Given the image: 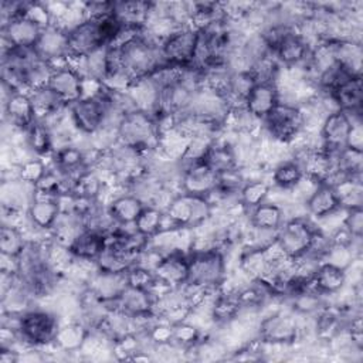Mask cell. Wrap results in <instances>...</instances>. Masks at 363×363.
<instances>
[{"mask_svg":"<svg viewBox=\"0 0 363 363\" xmlns=\"http://www.w3.org/2000/svg\"><path fill=\"white\" fill-rule=\"evenodd\" d=\"M47 86L67 108L84 96V77L69 61L54 65Z\"/></svg>","mask_w":363,"mask_h":363,"instance_id":"obj_10","label":"cell"},{"mask_svg":"<svg viewBox=\"0 0 363 363\" xmlns=\"http://www.w3.org/2000/svg\"><path fill=\"white\" fill-rule=\"evenodd\" d=\"M262 123L268 136L274 140L289 143L301 133L305 125V113L298 105L281 101Z\"/></svg>","mask_w":363,"mask_h":363,"instance_id":"obj_8","label":"cell"},{"mask_svg":"<svg viewBox=\"0 0 363 363\" xmlns=\"http://www.w3.org/2000/svg\"><path fill=\"white\" fill-rule=\"evenodd\" d=\"M346 269L322 261L312 272V282L315 289L322 295L337 294L346 284Z\"/></svg>","mask_w":363,"mask_h":363,"instance_id":"obj_27","label":"cell"},{"mask_svg":"<svg viewBox=\"0 0 363 363\" xmlns=\"http://www.w3.org/2000/svg\"><path fill=\"white\" fill-rule=\"evenodd\" d=\"M106 247V235L95 230H82L74 237V240L67 245L72 258L78 261L92 262L98 259L101 252Z\"/></svg>","mask_w":363,"mask_h":363,"instance_id":"obj_23","label":"cell"},{"mask_svg":"<svg viewBox=\"0 0 363 363\" xmlns=\"http://www.w3.org/2000/svg\"><path fill=\"white\" fill-rule=\"evenodd\" d=\"M156 294L126 285L121 295L112 303L106 305L109 311H119L130 318L143 316L156 312ZM157 313V312H156Z\"/></svg>","mask_w":363,"mask_h":363,"instance_id":"obj_15","label":"cell"},{"mask_svg":"<svg viewBox=\"0 0 363 363\" xmlns=\"http://www.w3.org/2000/svg\"><path fill=\"white\" fill-rule=\"evenodd\" d=\"M89 336H91V329L84 322L72 320V322L60 325L54 339V346L61 352H67V353L79 352L86 345Z\"/></svg>","mask_w":363,"mask_h":363,"instance_id":"obj_29","label":"cell"},{"mask_svg":"<svg viewBox=\"0 0 363 363\" xmlns=\"http://www.w3.org/2000/svg\"><path fill=\"white\" fill-rule=\"evenodd\" d=\"M213 214L208 197L180 193L166 204L164 216L167 230H193L203 225ZM166 230V231H167Z\"/></svg>","mask_w":363,"mask_h":363,"instance_id":"obj_3","label":"cell"},{"mask_svg":"<svg viewBox=\"0 0 363 363\" xmlns=\"http://www.w3.org/2000/svg\"><path fill=\"white\" fill-rule=\"evenodd\" d=\"M329 99L335 102L336 109L343 111L352 121H362V105H363V88L362 75H354L329 95Z\"/></svg>","mask_w":363,"mask_h":363,"instance_id":"obj_18","label":"cell"},{"mask_svg":"<svg viewBox=\"0 0 363 363\" xmlns=\"http://www.w3.org/2000/svg\"><path fill=\"white\" fill-rule=\"evenodd\" d=\"M60 328L57 315L44 309H28L20 316L18 336L28 347H43L54 345Z\"/></svg>","mask_w":363,"mask_h":363,"instance_id":"obj_4","label":"cell"},{"mask_svg":"<svg viewBox=\"0 0 363 363\" xmlns=\"http://www.w3.org/2000/svg\"><path fill=\"white\" fill-rule=\"evenodd\" d=\"M346 147L363 150V130H362V122H356L352 125L349 138H347V145Z\"/></svg>","mask_w":363,"mask_h":363,"instance_id":"obj_46","label":"cell"},{"mask_svg":"<svg viewBox=\"0 0 363 363\" xmlns=\"http://www.w3.org/2000/svg\"><path fill=\"white\" fill-rule=\"evenodd\" d=\"M31 102L35 109L37 119L50 121L51 118H57L60 112L68 109L48 86H43L38 89H33L28 92Z\"/></svg>","mask_w":363,"mask_h":363,"instance_id":"obj_33","label":"cell"},{"mask_svg":"<svg viewBox=\"0 0 363 363\" xmlns=\"http://www.w3.org/2000/svg\"><path fill=\"white\" fill-rule=\"evenodd\" d=\"M37 55L52 65L68 61V34L67 28L58 23L43 28L41 35L34 47Z\"/></svg>","mask_w":363,"mask_h":363,"instance_id":"obj_14","label":"cell"},{"mask_svg":"<svg viewBox=\"0 0 363 363\" xmlns=\"http://www.w3.org/2000/svg\"><path fill=\"white\" fill-rule=\"evenodd\" d=\"M225 257L224 252L210 245L193 250L189 254V278L186 285L206 292L218 291L225 279Z\"/></svg>","mask_w":363,"mask_h":363,"instance_id":"obj_2","label":"cell"},{"mask_svg":"<svg viewBox=\"0 0 363 363\" xmlns=\"http://www.w3.org/2000/svg\"><path fill=\"white\" fill-rule=\"evenodd\" d=\"M282 223L284 211L275 203L264 201L250 211V224L254 230L277 233Z\"/></svg>","mask_w":363,"mask_h":363,"instance_id":"obj_32","label":"cell"},{"mask_svg":"<svg viewBox=\"0 0 363 363\" xmlns=\"http://www.w3.org/2000/svg\"><path fill=\"white\" fill-rule=\"evenodd\" d=\"M316 231L318 227L308 218L286 220L275 233V245L288 259L296 261L308 252Z\"/></svg>","mask_w":363,"mask_h":363,"instance_id":"obj_5","label":"cell"},{"mask_svg":"<svg viewBox=\"0 0 363 363\" xmlns=\"http://www.w3.org/2000/svg\"><path fill=\"white\" fill-rule=\"evenodd\" d=\"M269 184L261 179L245 182L238 194V201L242 210L251 211L254 207L264 203L269 194Z\"/></svg>","mask_w":363,"mask_h":363,"instance_id":"obj_40","label":"cell"},{"mask_svg":"<svg viewBox=\"0 0 363 363\" xmlns=\"http://www.w3.org/2000/svg\"><path fill=\"white\" fill-rule=\"evenodd\" d=\"M312 51V45L305 40L298 30H289L274 47L275 60L286 67H298L308 61Z\"/></svg>","mask_w":363,"mask_h":363,"instance_id":"obj_16","label":"cell"},{"mask_svg":"<svg viewBox=\"0 0 363 363\" xmlns=\"http://www.w3.org/2000/svg\"><path fill=\"white\" fill-rule=\"evenodd\" d=\"M199 43V30L184 26L173 30L160 43V51L166 65L187 68L194 64Z\"/></svg>","mask_w":363,"mask_h":363,"instance_id":"obj_6","label":"cell"},{"mask_svg":"<svg viewBox=\"0 0 363 363\" xmlns=\"http://www.w3.org/2000/svg\"><path fill=\"white\" fill-rule=\"evenodd\" d=\"M125 275H126L128 285L156 294L159 282H157L156 275L152 268H149L140 262H136L126 269Z\"/></svg>","mask_w":363,"mask_h":363,"instance_id":"obj_41","label":"cell"},{"mask_svg":"<svg viewBox=\"0 0 363 363\" xmlns=\"http://www.w3.org/2000/svg\"><path fill=\"white\" fill-rule=\"evenodd\" d=\"M4 118L13 128L23 132L37 119L28 92H7L4 99Z\"/></svg>","mask_w":363,"mask_h":363,"instance_id":"obj_21","label":"cell"},{"mask_svg":"<svg viewBox=\"0 0 363 363\" xmlns=\"http://www.w3.org/2000/svg\"><path fill=\"white\" fill-rule=\"evenodd\" d=\"M201 160L218 174L237 170L238 167V159L234 147L230 143L217 139L207 146Z\"/></svg>","mask_w":363,"mask_h":363,"instance_id":"obj_28","label":"cell"},{"mask_svg":"<svg viewBox=\"0 0 363 363\" xmlns=\"http://www.w3.org/2000/svg\"><path fill=\"white\" fill-rule=\"evenodd\" d=\"M220 183V174L208 167L201 159L187 162L180 172L182 193L211 197Z\"/></svg>","mask_w":363,"mask_h":363,"instance_id":"obj_9","label":"cell"},{"mask_svg":"<svg viewBox=\"0 0 363 363\" xmlns=\"http://www.w3.org/2000/svg\"><path fill=\"white\" fill-rule=\"evenodd\" d=\"M258 336L264 343L292 345L299 336V326L294 316L284 312H275L259 322Z\"/></svg>","mask_w":363,"mask_h":363,"instance_id":"obj_13","label":"cell"},{"mask_svg":"<svg viewBox=\"0 0 363 363\" xmlns=\"http://www.w3.org/2000/svg\"><path fill=\"white\" fill-rule=\"evenodd\" d=\"M160 135L162 132L155 116L149 112L135 109L122 118L116 139L118 143L145 156L160 147Z\"/></svg>","mask_w":363,"mask_h":363,"instance_id":"obj_1","label":"cell"},{"mask_svg":"<svg viewBox=\"0 0 363 363\" xmlns=\"http://www.w3.org/2000/svg\"><path fill=\"white\" fill-rule=\"evenodd\" d=\"M308 213L313 218H326L335 214L340 206L335 189L328 183H318L305 201Z\"/></svg>","mask_w":363,"mask_h":363,"instance_id":"obj_26","label":"cell"},{"mask_svg":"<svg viewBox=\"0 0 363 363\" xmlns=\"http://www.w3.org/2000/svg\"><path fill=\"white\" fill-rule=\"evenodd\" d=\"M126 285L125 272H105L95 268V272L89 277L86 288L104 301L105 305H109L116 301Z\"/></svg>","mask_w":363,"mask_h":363,"instance_id":"obj_24","label":"cell"},{"mask_svg":"<svg viewBox=\"0 0 363 363\" xmlns=\"http://www.w3.org/2000/svg\"><path fill=\"white\" fill-rule=\"evenodd\" d=\"M258 123H262V122L257 119L244 105L231 108L225 119V125H231L235 130L245 132V133L252 132L258 126Z\"/></svg>","mask_w":363,"mask_h":363,"instance_id":"obj_43","label":"cell"},{"mask_svg":"<svg viewBox=\"0 0 363 363\" xmlns=\"http://www.w3.org/2000/svg\"><path fill=\"white\" fill-rule=\"evenodd\" d=\"M200 340V332L196 326L180 320L172 323V339L170 345L180 349H191Z\"/></svg>","mask_w":363,"mask_h":363,"instance_id":"obj_42","label":"cell"},{"mask_svg":"<svg viewBox=\"0 0 363 363\" xmlns=\"http://www.w3.org/2000/svg\"><path fill=\"white\" fill-rule=\"evenodd\" d=\"M152 3L149 1H113V17L125 28L142 30L146 27Z\"/></svg>","mask_w":363,"mask_h":363,"instance_id":"obj_25","label":"cell"},{"mask_svg":"<svg viewBox=\"0 0 363 363\" xmlns=\"http://www.w3.org/2000/svg\"><path fill=\"white\" fill-rule=\"evenodd\" d=\"M332 187L335 189L340 208L350 210L363 207L362 176H350Z\"/></svg>","mask_w":363,"mask_h":363,"instance_id":"obj_36","label":"cell"},{"mask_svg":"<svg viewBox=\"0 0 363 363\" xmlns=\"http://www.w3.org/2000/svg\"><path fill=\"white\" fill-rule=\"evenodd\" d=\"M353 122L340 109L329 112L320 125V147L330 156L337 155L346 147Z\"/></svg>","mask_w":363,"mask_h":363,"instance_id":"obj_12","label":"cell"},{"mask_svg":"<svg viewBox=\"0 0 363 363\" xmlns=\"http://www.w3.org/2000/svg\"><path fill=\"white\" fill-rule=\"evenodd\" d=\"M281 102V94L275 82H257L245 98L244 106L261 122Z\"/></svg>","mask_w":363,"mask_h":363,"instance_id":"obj_20","label":"cell"},{"mask_svg":"<svg viewBox=\"0 0 363 363\" xmlns=\"http://www.w3.org/2000/svg\"><path fill=\"white\" fill-rule=\"evenodd\" d=\"M51 160L54 169L75 180L91 169L86 157V150L72 143H65L55 147L54 153L51 155Z\"/></svg>","mask_w":363,"mask_h":363,"instance_id":"obj_19","label":"cell"},{"mask_svg":"<svg viewBox=\"0 0 363 363\" xmlns=\"http://www.w3.org/2000/svg\"><path fill=\"white\" fill-rule=\"evenodd\" d=\"M343 228L353 238L362 240V235H363V207L346 210V217L343 218Z\"/></svg>","mask_w":363,"mask_h":363,"instance_id":"obj_45","label":"cell"},{"mask_svg":"<svg viewBox=\"0 0 363 363\" xmlns=\"http://www.w3.org/2000/svg\"><path fill=\"white\" fill-rule=\"evenodd\" d=\"M106 207L112 220L118 225H133L135 220L145 207V203L132 193H123L112 199Z\"/></svg>","mask_w":363,"mask_h":363,"instance_id":"obj_31","label":"cell"},{"mask_svg":"<svg viewBox=\"0 0 363 363\" xmlns=\"http://www.w3.org/2000/svg\"><path fill=\"white\" fill-rule=\"evenodd\" d=\"M303 177V169L295 159L282 160L272 170V183L279 189H294Z\"/></svg>","mask_w":363,"mask_h":363,"instance_id":"obj_37","label":"cell"},{"mask_svg":"<svg viewBox=\"0 0 363 363\" xmlns=\"http://www.w3.org/2000/svg\"><path fill=\"white\" fill-rule=\"evenodd\" d=\"M26 143L28 149L37 156H48L55 150L54 145V133L47 121L35 119L26 130Z\"/></svg>","mask_w":363,"mask_h":363,"instance_id":"obj_30","label":"cell"},{"mask_svg":"<svg viewBox=\"0 0 363 363\" xmlns=\"http://www.w3.org/2000/svg\"><path fill=\"white\" fill-rule=\"evenodd\" d=\"M61 211L62 208L58 197L35 193L31 204L27 208V217L33 227L43 231H51Z\"/></svg>","mask_w":363,"mask_h":363,"instance_id":"obj_22","label":"cell"},{"mask_svg":"<svg viewBox=\"0 0 363 363\" xmlns=\"http://www.w3.org/2000/svg\"><path fill=\"white\" fill-rule=\"evenodd\" d=\"M109 109V98L105 86L94 96H84L68 108L69 118L74 128L84 135H94L98 132L106 118Z\"/></svg>","mask_w":363,"mask_h":363,"instance_id":"obj_7","label":"cell"},{"mask_svg":"<svg viewBox=\"0 0 363 363\" xmlns=\"http://www.w3.org/2000/svg\"><path fill=\"white\" fill-rule=\"evenodd\" d=\"M159 286L179 288L186 285L189 278V255L180 248L162 252L153 267Z\"/></svg>","mask_w":363,"mask_h":363,"instance_id":"obj_11","label":"cell"},{"mask_svg":"<svg viewBox=\"0 0 363 363\" xmlns=\"http://www.w3.org/2000/svg\"><path fill=\"white\" fill-rule=\"evenodd\" d=\"M43 28L28 17H17L1 24V35L4 47L34 48Z\"/></svg>","mask_w":363,"mask_h":363,"instance_id":"obj_17","label":"cell"},{"mask_svg":"<svg viewBox=\"0 0 363 363\" xmlns=\"http://www.w3.org/2000/svg\"><path fill=\"white\" fill-rule=\"evenodd\" d=\"M241 311L240 291L218 292L211 303V318L220 323H228L238 316Z\"/></svg>","mask_w":363,"mask_h":363,"instance_id":"obj_35","label":"cell"},{"mask_svg":"<svg viewBox=\"0 0 363 363\" xmlns=\"http://www.w3.org/2000/svg\"><path fill=\"white\" fill-rule=\"evenodd\" d=\"M54 71V65L43 58H40L35 52V57L26 67V85L27 91L38 89L48 85L51 74Z\"/></svg>","mask_w":363,"mask_h":363,"instance_id":"obj_39","label":"cell"},{"mask_svg":"<svg viewBox=\"0 0 363 363\" xmlns=\"http://www.w3.org/2000/svg\"><path fill=\"white\" fill-rule=\"evenodd\" d=\"M27 240L14 224H3L0 228V252L9 258H18L27 247Z\"/></svg>","mask_w":363,"mask_h":363,"instance_id":"obj_38","label":"cell"},{"mask_svg":"<svg viewBox=\"0 0 363 363\" xmlns=\"http://www.w3.org/2000/svg\"><path fill=\"white\" fill-rule=\"evenodd\" d=\"M164 224H166L164 210L153 204H146L142 208L138 218L135 220L133 228L143 237L152 240L157 237L162 231H164Z\"/></svg>","mask_w":363,"mask_h":363,"instance_id":"obj_34","label":"cell"},{"mask_svg":"<svg viewBox=\"0 0 363 363\" xmlns=\"http://www.w3.org/2000/svg\"><path fill=\"white\" fill-rule=\"evenodd\" d=\"M48 166L41 157H33L21 162L17 167V177L31 186H35L47 173Z\"/></svg>","mask_w":363,"mask_h":363,"instance_id":"obj_44","label":"cell"}]
</instances>
